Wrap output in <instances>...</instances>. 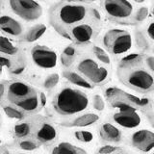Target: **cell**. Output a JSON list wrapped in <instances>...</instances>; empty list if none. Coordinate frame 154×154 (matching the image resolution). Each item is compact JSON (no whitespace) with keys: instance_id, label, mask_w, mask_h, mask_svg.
Instances as JSON below:
<instances>
[{"instance_id":"obj_38","label":"cell","mask_w":154,"mask_h":154,"mask_svg":"<svg viewBox=\"0 0 154 154\" xmlns=\"http://www.w3.org/2000/svg\"><path fill=\"white\" fill-rule=\"evenodd\" d=\"M0 125H1V118H0Z\"/></svg>"},{"instance_id":"obj_19","label":"cell","mask_w":154,"mask_h":154,"mask_svg":"<svg viewBox=\"0 0 154 154\" xmlns=\"http://www.w3.org/2000/svg\"><path fill=\"white\" fill-rule=\"evenodd\" d=\"M63 76H64L66 80H69L71 84L78 86L80 88L87 89V90H91L94 88V86L91 85L90 82L87 81L83 76H81L79 73H77L76 71L66 69L63 71Z\"/></svg>"},{"instance_id":"obj_6","label":"cell","mask_w":154,"mask_h":154,"mask_svg":"<svg viewBox=\"0 0 154 154\" xmlns=\"http://www.w3.org/2000/svg\"><path fill=\"white\" fill-rule=\"evenodd\" d=\"M103 49L113 56L126 54L133 46V37L123 28H112L105 32L102 37Z\"/></svg>"},{"instance_id":"obj_12","label":"cell","mask_w":154,"mask_h":154,"mask_svg":"<svg viewBox=\"0 0 154 154\" xmlns=\"http://www.w3.org/2000/svg\"><path fill=\"white\" fill-rule=\"evenodd\" d=\"M33 63L42 69H51L58 64V55L54 49L46 45H35L31 49Z\"/></svg>"},{"instance_id":"obj_11","label":"cell","mask_w":154,"mask_h":154,"mask_svg":"<svg viewBox=\"0 0 154 154\" xmlns=\"http://www.w3.org/2000/svg\"><path fill=\"white\" fill-rule=\"evenodd\" d=\"M113 120L120 127L133 129L141 125L142 117L137 109L124 105L116 108L113 114Z\"/></svg>"},{"instance_id":"obj_22","label":"cell","mask_w":154,"mask_h":154,"mask_svg":"<svg viewBox=\"0 0 154 154\" xmlns=\"http://www.w3.org/2000/svg\"><path fill=\"white\" fill-rule=\"evenodd\" d=\"M77 58V49L73 45L66 46L63 50L61 54V62L62 65L65 67H69L72 66L73 63H75V60Z\"/></svg>"},{"instance_id":"obj_30","label":"cell","mask_w":154,"mask_h":154,"mask_svg":"<svg viewBox=\"0 0 154 154\" xmlns=\"http://www.w3.org/2000/svg\"><path fill=\"white\" fill-rule=\"evenodd\" d=\"M19 147L23 150H26V151H32V150H35L38 147V144L36 141L31 139H23L19 142Z\"/></svg>"},{"instance_id":"obj_20","label":"cell","mask_w":154,"mask_h":154,"mask_svg":"<svg viewBox=\"0 0 154 154\" xmlns=\"http://www.w3.org/2000/svg\"><path fill=\"white\" fill-rule=\"evenodd\" d=\"M18 46L11 38L0 36V54L7 56H14L18 53Z\"/></svg>"},{"instance_id":"obj_25","label":"cell","mask_w":154,"mask_h":154,"mask_svg":"<svg viewBox=\"0 0 154 154\" xmlns=\"http://www.w3.org/2000/svg\"><path fill=\"white\" fill-rule=\"evenodd\" d=\"M14 132L17 138L26 139L31 133V125L28 122H19L14 125Z\"/></svg>"},{"instance_id":"obj_16","label":"cell","mask_w":154,"mask_h":154,"mask_svg":"<svg viewBox=\"0 0 154 154\" xmlns=\"http://www.w3.org/2000/svg\"><path fill=\"white\" fill-rule=\"evenodd\" d=\"M58 132L56 127L49 122H42L37 128L35 137L42 143H50L57 139Z\"/></svg>"},{"instance_id":"obj_29","label":"cell","mask_w":154,"mask_h":154,"mask_svg":"<svg viewBox=\"0 0 154 154\" xmlns=\"http://www.w3.org/2000/svg\"><path fill=\"white\" fill-rule=\"evenodd\" d=\"M60 81V75L58 73H52L48 75L45 82H43V87L46 91H51L55 88Z\"/></svg>"},{"instance_id":"obj_1","label":"cell","mask_w":154,"mask_h":154,"mask_svg":"<svg viewBox=\"0 0 154 154\" xmlns=\"http://www.w3.org/2000/svg\"><path fill=\"white\" fill-rule=\"evenodd\" d=\"M93 19H101V14L91 2H59L52 7L49 17L50 24L63 36L72 27Z\"/></svg>"},{"instance_id":"obj_34","label":"cell","mask_w":154,"mask_h":154,"mask_svg":"<svg viewBox=\"0 0 154 154\" xmlns=\"http://www.w3.org/2000/svg\"><path fill=\"white\" fill-rule=\"evenodd\" d=\"M144 62H146V66L153 72L154 70V58L153 56H146L144 57Z\"/></svg>"},{"instance_id":"obj_3","label":"cell","mask_w":154,"mask_h":154,"mask_svg":"<svg viewBox=\"0 0 154 154\" xmlns=\"http://www.w3.org/2000/svg\"><path fill=\"white\" fill-rule=\"evenodd\" d=\"M6 94L9 102L23 113H38L46 102L45 94L20 80L10 82L6 88Z\"/></svg>"},{"instance_id":"obj_33","label":"cell","mask_w":154,"mask_h":154,"mask_svg":"<svg viewBox=\"0 0 154 154\" xmlns=\"http://www.w3.org/2000/svg\"><path fill=\"white\" fill-rule=\"evenodd\" d=\"M11 66V61L7 57L0 54V75L2 74L4 67H10Z\"/></svg>"},{"instance_id":"obj_37","label":"cell","mask_w":154,"mask_h":154,"mask_svg":"<svg viewBox=\"0 0 154 154\" xmlns=\"http://www.w3.org/2000/svg\"><path fill=\"white\" fill-rule=\"evenodd\" d=\"M3 154H9V152L8 151H4V153Z\"/></svg>"},{"instance_id":"obj_21","label":"cell","mask_w":154,"mask_h":154,"mask_svg":"<svg viewBox=\"0 0 154 154\" xmlns=\"http://www.w3.org/2000/svg\"><path fill=\"white\" fill-rule=\"evenodd\" d=\"M46 25L43 23H38L31 27L24 35V40L27 42H34L38 41L46 31Z\"/></svg>"},{"instance_id":"obj_17","label":"cell","mask_w":154,"mask_h":154,"mask_svg":"<svg viewBox=\"0 0 154 154\" xmlns=\"http://www.w3.org/2000/svg\"><path fill=\"white\" fill-rule=\"evenodd\" d=\"M100 119L99 116L94 113H86L76 117L73 119L69 120V122H65L62 123L63 126L65 127H87L90 125H94Z\"/></svg>"},{"instance_id":"obj_31","label":"cell","mask_w":154,"mask_h":154,"mask_svg":"<svg viewBox=\"0 0 154 154\" xmlns=\"http://www.w3.org/2000/svg\"><path fill=\"white\" fill-rule=\"evenodd\" d=\"M93 107L98 112H103L106 107L104 98L100 94H94L93 96Z\"/></svg>"},{"instance_id":"obj_39","label":"cell","mask_w":154,"mask_h":154,"mask_svg":"<svg viewBox=\"0 0 154 154\" xmlns=\"http://www.w3.org/2000/svg\"><path fill=\"white\" fill-rule=\"evenodd\" d=\"M17 154H27V153H17Z\"/></svg>"},{"instance_id":"obj_7","label":"cell","mask_w":154,"mask_h":154,"mask_svg":"<svg viewBox=\"0 0 154 154\" xmlns=\"http://www.w3.org/2000/svg\"><path fill=\"white\" fill-rule=\"evenodd\" d=\"M105 96L108 102L114 108L119 106H131V107L143 112H146V115L149 113L152 116V104L151 101L146 98L139 97L134 94H128L126 91L120 90L115 87H110L105 91Z\"/></svg>"},{"instance_id":"obj_4","label":"cell","mask_w":154,"mask_h":154,"mask_svg":"<svg viewBox=\"0 0 154 154\" xmlns=\"http://www.w3.org/2000/svg\"><path fill=\"white\" fill-rule=\"evenodd\" d=\"M52 104L59 115L70 117L88 109L90 98L84 91L67 86L56 94Z\"/></svg>"},{"instance_id":"obj_14","label":"cell","mask_w":154,"mask_h":154,"mask_svg":"<svg viewBox=\"0 0 154 154\" xmlns=\"http://www.w3.org/2000/svg\"><path fill=\"white\" fill-rule=\"evenodd\" d=\"M0 31L11 37H20L23 32V25L17 19L8 14L0 16Z\"/></svg>"},{"instance_id":"obj_5","label":"cell","mask_w":154,"mask_h":154,"mask_svg":"<svg viewBox=\"0 0 154 154\" xmlns=\"http://www.w3.org/2000/svg\"><path fill=\"white\" fill-rule=\"evenodd\" d=\"M75 62L76 72L83 76L93 86L105 84L109 80V66L101 65L94 57L83 56L80 59L75 60Z\"/></svg>"},{"instance_id":"obj_36","label":"cell","mask_w":154,"mask_h":154,"mask_svg":"<svg viewBox=\"0 0 154 154\" xmlns=\"http://www.w3.org/2000/svg\"><path fill=\"white\" fill-rule=\"evenodd\" d=\"M5 91H6V87H5L4 83H0V99L3 97Z\"/></svg>"},{"instance_id":"obj_18","label":"cell","mask_w":154,"mask_h":154,"mask_svg":"<svg viewBox=\"0 0 154 154\" xmlns=\"http://www.w3.org/2000/svg\"><path fill=\"white\" fill-rule=\"evenodd\" d=\"M51 154H88L84 148L77 146L69 142H62L57 143L52 148Z\"/></svg>"},{"instance_id":"obj_27","label":"cell","mask_w":154,"mask_h":154,"mask_svg":"<svg viewBox=\"0 0 154 154\" xmlns=\"http://www.w3.org/2000/svg\"><path fill=\"white\" fill-rule=\"evenodd\" d=\"M148 8L146 6L140 7L136 12H134L132 17V24H140L143 22L148 17Z\"/></svg>"},{"instance_id":"obj_15","label":"cell","mask_w":154,"mask_h":154,"mask_svg":"<svg viewBox=\"0 0 154 154\" xmlns=\"http://www.w3.org/2000/svg\"><path fill=\"white\" fill-rule=\"evenodd\" d=\"M99 137L106 143H117L122 140V132L120 129L110 122H103L98 128Z\"/></svg>"},{"instance_id":"obj_35","label":"cell","mask_w":154,"mask_h":154,"mask_svg":"<svg viewBox=\"0 0 154 154\" xmlns=\"http://www.w3.org/2000/svg\"><path fill=\"white\" fill-rule=\"evenodd\" d=\"M153 25H154V23L151 21L150 23L148 24V26L146 28V34L148 35L149 38H150V41L154 40V38H153Z\"/></svg>"},{"instance_id":"obj_23","label":"cell","mask_w":154,"mask_h":154,"mask_svg":"<svg viewBox=\"0 0 154 154\" xmlns=\"http://www.w3.org/2000/svg\"><path fill=\"white\" fill-rule=\"evenodd\" d=\"M91 52H93V55L101 65L109 66L111 65V57L106 52L102 47L97 46V45H94L91 47Z\"/></svg>"},{"instance_id":"obj_26","label":"cell","mask_w":154,"mask_h":154,"mask_svg":"<svg viewBox=\"0 0 154 154\" xmlns=\"http://www.w3.org/2000/svg\"><path fill=\"white\" fill-rule=\"evenodd\" d=\"M3 111L6 114V116L10 119H24V113L18 110L14 106L12 105H3Z\"/></svg>"},{"instance_id":"obj_2","label":"cell","mask_w":154,"mask_h":154,"mask_svg":"<svg viewBox=\"0 0 154 154\" xmlns=\"http://www.w3.org/2000/svg\"><path fill=\"white\" fill-rule=\"evenodd\" d=\"M142 54H129L119 63L117 76L123 85L137 93L148 94L154 89L153 72L149 70Z\"/></svg>"},{"instance_id":"obj_24","label":"cell","mask_w":154,"mask_h":154,"mask_svg":"<svg viewBox=\"0 0 154 154\" xmlns=\"http://www.w3.org/2000/svg\"><path fill=\"white\" fill-rule=\"evenodd\" d=\"M94 154H132L129 150L120 146H104L99 147Z\"/></svg>"},{"instance_id":"obj_8","label":"cell","mask_w":154,"mask_h":154,"mask_svg":"<svg viewBox=\"0 0 154 154\" xmlns=\"http://www.w3.org/2000/svg\"><path fill=\"white\" fill-rule=\"evenodd\" d=\"M100 5L105 14L111 20L122 24L131 22L130 24H132L135 10L133 2L126 0H104L100 2Z\"/></svg>"},{"instance_id":"obj_9","label":"cell","mask_w":154,"mask_h":154,"mask_svg":"<svg viewBox=\"0 0 154 154\" xmlns=\"http://www.w3.org/2000/svg\"><path fill=\"white\" fill-rule=\"evenodd\" d=\"M100 20L101 19H93L72 27L64 37L69 38L76 45L88 43L93 41L100 31Z\"/></svg>"},{"instance_id":"obj_32","label":"cell","mask_w":154,"mask_h":154,"mask_svg":"<svg viewBox=\"0 0 154 154\" xmlns=\"http://www.w3.org/2000/svg\"><path fill=\"white\" fill-rule=\"evenodd\" d=\"M136 41H137V45L143 48V49H146L148 42L146 41V38L143 37V35H142L141 33H137L136 34Z\"/></svg>"},{"instance_id":"obj_13","label":"cell","mask_w":154,"mask_h":154,"mask_svg":"<svg viewBox=\"0 0 154 154\" xmlns=\"http://www.w3.org/2000/svg\"><path fill=\"white\" fill-rule=\"evenodd\" d=\"M130 143L138 150L147 153L154 147V133L147 129L138 130L130 136Z\"/></svg>"},{"instance_id":"obj_10","label":"cell","mask_w":154,"mask_h":154,"mask_svg":"<svg viewBox=\"0 0 154 154\" xmlns=\"http://www.w3.org/2000/svg\"><path fill=\"white\" fill-rule=\"evenodd\" d=\"M9 6L14 14L26 21H35L42 16V6L33 0H11Z\"/></svg>"},{"instance_id":"obj_28","label":"cell","mask_w":154,"mask_h":154,"mask_svg":"<svg viewBox=\"0 0 154 154\" xmlns=\"http://www.w3.org/2000/svg\"><path fill=\"white\" fill-rule=\"evenodd\" d=\"M74 137L82 143H91L94 141V134L88 130H77L74 131Z\"/></svg>"}]
</instances>
